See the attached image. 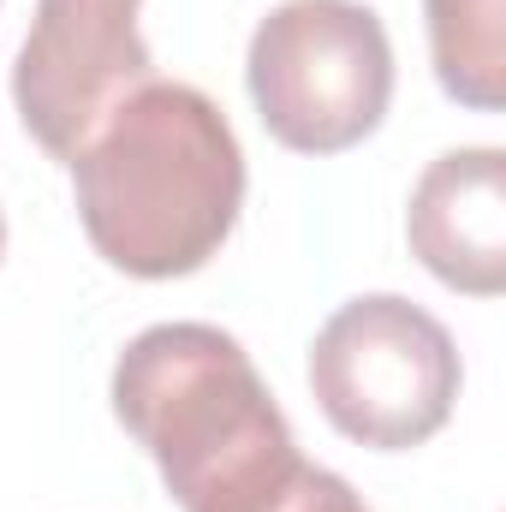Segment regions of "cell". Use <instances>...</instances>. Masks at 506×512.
<instances>
[{
  "label": "cell",
  "mask_w": 506,
  "mask_h": 512,
  "mask_svg": "<svg viewBox=\"0 0 506 512\" xmlns=\"http://www.w3.org/2000/svg\"><path fill=\"white\" fill-rule=\"evenodd\" d=\"M0 256H6V215H0Z\"/></svg>",
  "instance_id": "cell-9"
},
{
  "label": "cell",
  "mask_w": 506,
  "mask_h": 512,
  "mask_svg": "<svg viewBox=\"0 0 506 512\" xmlns=\"http://www.w3.org/2000/svg\"><path fill=\"white\" fill-rule=\"evenodd\" d=\"M137 12L143 0H36L12 60V108L54 161H72L102 114L155 78Z\"/></svg>",
  "instance_id": "cell-5"
},
{
  "label": "cell",
  "mask_w": 506,
  "mask_h": 512,
  "mask_svg": "<svg viewBox=\"0 0 506 512\" xmlns=\"http://www.w3.org/2000/svg\"><path fill=\"white\" fill-rule=\"evenodd\" d=\"M84 239L131 280H185L245 209V149L227 114L173 78L120 96L66 161Z\"/></svg>",
  "instance_id": "cell-1"
},
{
  "label": "cell",
  "mask_w": 506,
  "mask_h": 512,
  "mask_svg": "<svg viewBox=\"0 0 506 512\" xmlns=\"http://www.w3.org/2000/svg\"><path fill=\"white\" fill-rule=\"evenodd\" d=\"M441 90L471 114L506 108V0H423Z\"/></svg>",
  "instance_id": "cell-7"
},
{
  "label": "cell",
  "mask_w": 506,
  "mask_h": 512,
  "mask_svg": "<svg viewBox=\"0 0 506 512\" xmlns=\"http://www.w3.org/2000/svg\"><path fill=\"white\" fill-rule=\"evenodd\" d=\"M459 387L465 364L453 334L399 292H364L316 328L310 393L358 447L411 453L435 441L459 405Z\"/></svg>",
  "instance_id": "cell-4"
},
{
  "label": "cell",
  "mask_w": 506,
  "mask_h": 512,
  "mask_svg": "<svg viewBox=\"0 0 506 512\" xmlns=\"http://www.w3.org/2000/svg\"><path fill=\"white\" fill-rule=\"evenodd\" d=\"M108 393L185 512H251L304 465L251 352L209 322L143 328L114 358Z\"/></svg>",
  "instance_id": "cell-2"
},
{
  "label": "cell",
  "mask_w": 506,
  "mask_h": 512,
  "mask_svg": "<svg viewBox=\"0 0 506 512\" xmlns=\"http://www.w3.org/2000/svg\"><path fill=\"white\" fill-rule=\"evenodd\" d=\"M251 512H370L364 507V495L340 477V471H328V465H298L268 501H256Z\"/></svg>",
  "instance_id": "cell-8"
},
{
  "label": "cell",
  "mask_w": 506,
  "mask_h": 512,
  "mask_svg": "<svg viewBox=\"0 0 506 512\" xmlns=\"http://www.w3.org/2000/svg\"><path fill=\"white\" fill-rule=\"evenodd\" d=\"M262 131L292 155H346L387 120L393 42L364 0H280L245 54Z\"/></svg>",
  "instance_id": "cell-3"
},
{
  "label": "cell",
  "mask_w": 506,
  "mask_h": 512,
  "mask_svg": "<svg viewBox=\"0 0 506 512\" xmlns=\"http://www.w3.org/2000/svg\"><path fill=\"white\" fill-rule=\"evenodd\" d=\"M411 256L465 298L506 292V155L495 143L435 155L405 203Z\"/></svg>",
  "instance_id": "cell-6"
}]
</instances>
